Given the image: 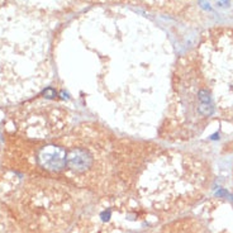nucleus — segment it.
Returning a JSON list of instances; mask_svg holds the SVG:
<instances>
[{"label":"nucleus","instance_id":"1","mask_svg":"<svg viewBox=\"0 0 233 233\" xmlns=\"http://www.w3.org/2000/svg\"><path fill=\"white\" fill-rule=\"evenodd\" d=\"M158 150V146L119 137L108 127L85 122L37 147L34 161L47 172L85 177L100 169L141 163Z\"/></svg>","mask_w":233,"mask_h":233},{"label":"nucleus","instance_id":"2","mask_svg":"<svg viewBox=\"0 0 233 233\" xmlns=\"http://www.w3.org/2000/svg\"><path fill=\"white\" fill-rule=\"evenodd\" d=\"M46 41L38 32L0 27V105L34 96L51 79Z\"/></svg>","mask_w":233,"mask_h":233},{"label":"nucleus","instance_id":"3","mask_svg":"<svg viewBox=\"0 0 233 233\" xmlns=\"http://www.w3.org/2000/svg\"><path fill=\"white\" fill-rule=\"evenodd\" d=\"M195 58L214 115L233 123V29H216L208 33Z\"/></svg>","mask_w":233,"mask_h":233},{"label":"nucleus","instance_id":"4","mask_svg":"<svg viewBox=\"0 0 233 233\" xmlns=\"http://www.w3.org/2000/svg\"><path fill=\"white\" fill-rule=\"evenodd\" d=\"M14 122L22 134L38 141L52 140L71 128V116L67 109L46 101L24 107Z\"/></svg>","mask_w":233,"mask_h":233},{"label":"nucleus","instance_id":"5","mask_svg":"<svg viewBox=\"0 0 233 233\" xmlns=\"http://www.w3.org/2000/svg\"><path fill=\"white\" fill-rule=\"evenodd\" d=\"M200 1V5H202V8H204V9H208V10H210L212 8L209 6V3H206L205 0H199Z\"/></svg>","mask_w":233,"mask_h":233},{"label":"nucleus","instance_id":"6","mask_svg":"<svg viewBox=\"0 0 233 233\" xmlns=\"http://www.w3.org/2000/svg\"><path fill=\"white\" fill-rule=\"evenodd\" d=\"M218 5L222 6V8H225V6L229 5V0H222V1H218Z\"/></svg>","mask_w":233,"mask_h":233}]
</instances>
